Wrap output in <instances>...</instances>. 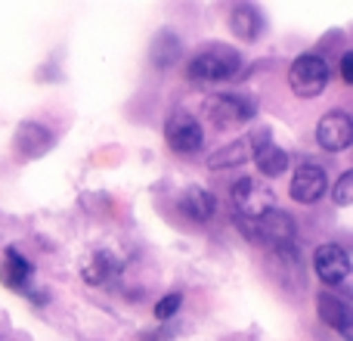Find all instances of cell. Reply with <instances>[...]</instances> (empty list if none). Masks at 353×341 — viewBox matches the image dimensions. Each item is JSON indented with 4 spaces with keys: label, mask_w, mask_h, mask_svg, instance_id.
Returning a JSON list of instances; mask_svg holds the SVG:
<instances>
[{
    "label": "cell",
    "mask_w": 353,
    "mask_h": 341,
    "mask_svg": "<svg viewBox=\"0 0 353 341\" xmlns=\"http://www.w3.org/2000/svg\"><path fill=\"white\" fill-rule=\"evenodd\" d=\"M316 307H319L323 323H329L332 329H338L347 341H353V317H350L347 301H341L338 295H332V292H319L316 295Z\"/></svg>",
    "instance_id": "13"
},
{
    "label": "cell",
    "mask_w": 353,
    "mask_h": 341,
    "mask_svg": "<svg viewBox=\"0 0 353 341\" xmlns=\"http://www.w3.org/2000/svg\"><path fill=\"white\" fill-rule=\"evenodd\" d=\"M180 50H183V43H180V37H176L174 31H161V35H155V41H152V66H159V68L174 66V62L180 59Z\"/></svg>",
    "instance_id": "17"
},
{
    "label": "cell",
    "mask_w": 353,
    "mask_h": 341,
    "mask_svg": "<svg viewBox=\"0 0 353 341\" xmlns=\"http://www.w3.org/2000/svg\"><path fill=\"white\" fill-rule=\"evenodd\" d=\"M230 28H232V35H239L242 41H257V37L263 35V16H261V10H257V6H251V3L232 6Z\"/></svg>",
    "instance_id": "16"
},
{
    "label": "cell",
    "mask_w": 353,
    "mask_h": 341,
    "mask_svg": "<svg viewBox=\"0 0 353 341\" xmlns=\"http://www.w3.org/2000/svg\"><path fill=\"white\" fill-rule=\"evenodd\" d=\"M180 211L186 214L189 220L205 224V220H211L214 211H217V199H214V193H208L205 186H189V189H183V195H180Z\"/></svg>",
    "instance_id": "15"
},
{
    "label": "cell",
    "mask_w": 353,
    "mask_h": 341,
    "mask_svg": "<svg viewBox=\"0 0 353 341\" xmlns=\"http://www.w3.org/2000/svg\"><path fill=\"white\" fill-rule=\"evenodd\" d=\"M251 159V149H248V140H236L230 146L217 149V153L208 159V168L211 170H220V168H232V165H242V162Z\"/></svg>",
    "instance_id": "18"
},
{
    "label": "cell",
    "mask_w": 353,
    "mask_h": 341,
    "mask_svg": "<svg viewBox=\"0 0 353 341\" xmlns=\"http://www.w3.org/2000/svg\"><path fill=\"white\" fill-rule=\"evenodd\" d=\"M329 78H332V68L323 56L316 53H304L292 62L288 68V87H292L294 97H304V99H313L329 87Z\"/></svg>",
    "instance_id": "2"
},
{
    "label": "cell",
    "mask_w": 353,
    "mask_h": 341,
    "mask_svg": "<svg viewBox=\"0 0 353 341\" xmlns=\"http://www.w3.org/2000/svg\"><path fill=\"white\" fill-rule=\"evenodd\" d=\"M332 202L341 208H347L353 202V170H344V174L338 177L335 189H332Z\"/></svg>",
    "instance_id": "19"
},
{
    "label": "cell",
    "mask_w": 353,
    "mask_h": 341,
    "mask_svg": "<svg viewBox=\"0 0 353 341\" xmlns=\"http://www.w3.org/2000/svg\"><path fill=\"white\" fill-rule=\"evenodd\" d=\"M248 149H251V159H254L257 170H261L263 177H270V180H276V177H282L288 170V153L270 140L267 128L248 137Z\"/></svg>",
    "instance_id": "6"
},
{
    "label": "cell",
    "mask_w": 353,
    "mask_h": 341,
    "mask_svg": "<svg viewBox=\"0 0 353 341\" xmlns=\"http://www.w3.org/2000/svg\"><path fill=\"white\" fill-rule=\"evenodd\" d=\"M316 143L325 153H341L353 143V118L347 112H325L316 124Z\"/></svg>",
    "instance_id": "8"
},
{
    "label": "cell",
    "mask_w": 353,
    "mask_h": 341,
    "mask_svg": "<svg viewBox=\"0 0 353 341\" xmlns=\"http://www.w3.org/2000/svg\"><path fill=\"white\" fill-rule=\"evenodd\" d=\"M81 276H84L87 286H112V282L121 276V264H118L115 255L109 251H93L87 257V264L81 267Z\"/></svg>",
    "instance_id": "14"
},
{
    "label": "cell",
    "mask_w": 353,
    "mask_h": 341,
    "mask_svg": "<svg viewBox=\"0 0 353 341\" xmlns=\"http://www.w3.org/2000/svg\"><path fill=\"white\" fill-rule=\"evenodd\" d=\"M31 276H34L31 261L19 249L10 245V249L3 251V261H0V282H3L6 289H12V292H25L28 282H31Z\"/></svg>",
    "instance_id": "12"
},
{
    "label": "cell",
    "mask_w": 353,
    "mask_h": 341,
    "mask_svg": "<svg viewBox=\"0 0 353 341\" xmlns=\"http://www.w3.org/2000/svg\"><path fill=\"white\" fill-rule=\"evenodd\" d=\"M239 68H242V56L236 50L223 47V43H211L189 59L186 78L195 84H220V81L236 78Z\"/></svg>",
    "instance_id": "1"
},
{
    "label": "cell",
    "mask_w": 353,
    "mask_h": 341,
    "mask_svg": "<svg viewBox=\"0 0 353 341\" xmlns=\"http://www.w3.org/2000/svg\"><path fill=\"white\" fill-rule=\"evenodd\" d=\"M294 233H298V226H294L292 214L279 211V208H270L267 214H261V217L254 220V242H270L273 249L292 245Z\"/></svg>",
    "instance_id": "9"
},
{
    "label": "cell",
    "mask_w": 353,
    "mask_h": 341,
    "mask_svg": "<svg viewBox=\"0 0 353 341\" xmlns=\"http://www.w3.org/2000/svg\"><path fill=\"white\" fill-rule=\"evenodd\" d=\"M180 304H183V295L180 292H171V295H165V298L155 304V320H171L176 311H180Z\"/></svg>",
    "instance_id": "20"
},
{
    "label": "cell",
    "mask_w": 353,
    "mask_h": 341,
    "mask_svg": "<svg viewBox=\"0 0 353 341\" xmlns=\"http://www.w3.org/2000/svg\"><path fill=\"white\" fill-rule=\"evenodd\" d=\"M205 112H208V121L220 130H232V128H242L254 118L257 112V103L242 93H217L205 103Z\"/></svg>",
    "instance_id": "3"
},
{
    "label": "cell",
    "mask_w": 353,
    "mask_h": 341,
    "mask_svg": "<svg viewBox=\"0 0 353 341\" xmlns=\"http://www.w3.org/2000/svg\"><path fill=\"white\" fill-rule=\"evenodd\" d=\"M0 341H12V338H6V335H0Z\"/></svg>",
    "instance_id": "22"
},
{
    "label": "cell",
    "mask_w": 353,
    "mask_h": 341,
    "mask_svg": "<svg viewBox=\"0 0 353 341\" xmlns=\"http://www.w3.org/2000/svg\"><path fill=\"white\" fill-rule=\"evenodd\" d=\"M165 140L174 153H199L201 143H205V130H201L199 118L189 115V112H174L165 121Z\"/></svg>",
    "instance_id": "5"
},
{
    "label": "cell",
    "mask_w": 353,
    "mask_h": 341,
    "mask_svg": "<svg viewBox=\"0 0 353 341\" xmlns=\"http://www.w3.org/2000/svg\"><path fill=\"white\" fill-rule=\"evenodd\" d=\"M230 199H232V205H236L239 217H248V220H257L261 214H267L270 208H276L270 186L261 183V180H254V177H242V180H236Z\"/></svg>",
    "instance_id": "4"
},
{
    "label": "cell",
    "mask_w": 353,
    "mask_h": 341,
    "mask_svg": "<svg viewBox=\"0 0 353 341\" xmlns=\"http://www.w3.org/2000/svg\"><path fill=\"white\" fill-rule=\"evenodd\" d=\"M313 270H316L319 282L325 286H341L350 280V255L338 242H325L313 255Z\"/></svg>",
    "instance_id": "7"
},
{
    "label": "cell",
    "mask_w": 353,
    "mask_h": 341,
    "mask_svg": "<svg viewBox=\"0 0 353 341\" xmlns=\"http://www.w3.org/2000/svg\"><path fill=\"white\" fill-rule=\"evenodd\" d=\"M56 143V134L37 121H22L16 128V153L22 159H37V155L50 153Z\"/></svg>",
    "instance_id": "11"
},
{
    "label": "cell",
    "mask_w": 353,
    "mask_h": 341,
    "mask_svg": "<svg viewBox=\"0 0 353 341\" xmlns=\"http://www.w3.org/2000/svg\"><path fill=\"white\" fill-rule=\"evenodd\" d=\"M325 186H329L325 170L319 165L304 162V165L294 170L292 183H288V195H292L294 202H301V205H313V202H319L325 195Z\"/></svg>",
    "instance_id": "10"
},
{
    "label": "cell",
    "mask_w": 353,
    "mask_h": 341,
    "mask_svg": "<svg viewBox=\"0 0 353 341\" xmlns=\"http://www.w3.org/2000/svg\"><path fill=\"white\" fill-rule=\"evenodd\" d=\"M341 78H344V84H353V53L341 56Z\"/></svg>",
    "instance_id": "21"
}]
</instances>
